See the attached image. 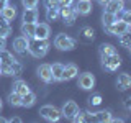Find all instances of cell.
<instances>
[{
  "label": "cell",
  "instance_id": "6da1fadb",
  "mask_svg": "<svg viewBox=\"0 0 131 123\" xmlns=\"http://www.w3.org/2000/svg\"><path fill=\"white\" fill-rule=\"evenodd\" d=\"M28 51L35 57H43L49 51V41L48 39H38V38H30L28 39Z\"/></svg>",
  "mask_w": 131,
  "mask_h": 123
},
{
  "label": "cell",
  "instance_id": "7a4b0ae2",
  "mask_svg": "<svg viewBox=\"0 0 131 123\" xmlns=\"http://www.w3.org/2000/svg\"><path fill=\"white\" fill-rule=\"evenodd\" d=\"M39 115L48 121H57L62 117V115H61V110L56 108V107H52V105H43L39 108Z\"/></svg>",
  "mask_w": 131,
  "mask_h": 123
},
{
  "label": "cell",
  "instance_id": "3957f363",
  "mask_svg": "<svg viewBox=\"0 0 131 123\" xmlns=\"http://www.w3.org/2000/svg\"><path fill=\"white\" fill-rule=\"evenodd\" d=\"M105 30L108 31L110 35H116V36H120V35H123V33H128V31H129V23H126V22H123V20L116 18L112 25L105 26Z\"/></svg>",
  "mask_w": 131,
  "mask_h": 123
},
{
  "label": "cell",
  "instance_id": "277c9868",
  "mask_svg": "<svg viewBox=\"0 0 131 123\" xmlns=\"http://www.w3.org/2000/svg\"><path fill=\"white\" fill-rule=\"evenodd\" d=\"M54 46L61 51H71L75 46V41L72 38H69L67 35H57L54 38Z\"/></svg>",
  "mask_w": 131,
  "mask_h": 123
},
{
  "label": "cell",
  "instance_id": "5b68a950",
  "mask_svg": "<svg viewBox=\"0 0 131 123\" xmlns=\"http://www.w3.org/2000/svg\"><path fill=\"white\" fill-rule=\"evenodd\" d=\"M102 64H103V67L106 71L112 72V71H116V69L120 67L121 59H120V56H118V53H113V54H110V56L102 57Z\"/></svg>",
  "mask_w": 131,
  "mask_h": 123
},
{
  "label": "cell",
  "instance_id": "8992f818",
  "mask_svg": "<svg viewBox=\"0 0 131 123\" xmlns=\"http://www.w3.org/2000/svg\"><path fill=\"white\" fill-rule=\"evenodd\" d=\"M79 87L84 90H92L95 87V77L90 72H84L79 76Z\"/></svg>",
  "mask_w": 131,
  "mask_h": 123
},
{
  "label": "cell",
  "instance_id": "52a82bcc",
  "mask_svg": "<svg viewBox=\"0 0 131 123\" xmlns=\"http://www.w3.org/2000/svg\"><path fill=\"white\" fill-rule=\"evenodd\" d=\"M49 35H51V28H49L48 23H36V26H35V36H33V38L48 39Z\"/></svg>",
  "mask_w": 131,
  "mask_h": 123
},
{
  "label": "cell",
  "instance_id": "ba28073f",
  "mask_svg": "<svg viewBox=\"0 0 131 123\" xmlns=\"http://www.w3.org/2000/svg\"><path fill=\"white\" fill-rule=\"evenodd\" d=\"M59 15L64 18V22L67 23V25H72L74 22H75V16H77L75 10H74L71 5H67V7H61V8H59Z\"/></svg>",
  "mask_w": 131,
  "mask_h": 123
},
{
  "label": "cell",
  "instance_id": "9c48e42d",
  "mask_svg": "<svg viewBox=\"0 0 131 123\" xmlns=\"http://www.w3.org/2000/svg\"><path fill=\"white\" fill-rule=\"evenodd\" d=\"M77 112H79V107H77V104L74 100H69V102H66V104H64L62 110H61V115L66 117V118H69V120H72V117Z\"/></svg>",
  "mask_w": 131,
  "mask_h": 123
},
{
  "label": "cell",
  "instance_id": "30bf717a",
  "mask_svg": "<svg viewBox=\"0 0 131 123\" xmlns=\"http://www.w3.org/2000/svg\"><path fill=\"white\" fill-rule=\"evenodd\" d=\"M74 10L77 15H89L92 12V0H79Z\"/></svg>",
  "mask_w": 131,
  "mask_h": 123
},
{
  "label": "cell",
  "instance_id": "8fae6325",
  "mask_svg": "<svg viewBox=\"0 0 131 123\" xmlns=\"http://www.w3.org/2000/svg\"><path fill=\"white\" fill-rule=\"evenodd\" d=\"M77 72H79V69H77V66L74 63H69L64 66L62 69V80H71L74 77L77 76Z\"/></svg>",
  "mask_w": 131,
  "mask_h": 123
},
{
  "label": "cell",
  "instance_id": "7c38bea8",
  "mask_svg": "<svg viewBox=\"0 0 131 123\" xmlns=\"http://www.w3.org/2000/svg\"><path fill=\"white\" fill-rule=\"evenodd\" d=\"M38 76L39 79L43 82H46V84H49V82L52 80V76H51V64H41L38 67Z\"/></svg>",
  "mask_w": 131,
  "mask_h": 123
},
{
  "label": "cell",
  "instance_id": "4fadbf2b",
  "mask_svg": "<svg viewBox=\"0 0 131 123\" xmlns=\"http://www.w3.org/2000/svg\"><path fill=\"white\" fill-rule=\"evenodd\" d=\"M123 8H125L123 0H110V2L105 5V12H110V13H113V15H118Z\"/></svg>",
  "mask_w": 131,
  "mask_h": 123
},
{
  "label": "cell",
  "instance_id": "5bb4252c",
  "mask_svg": "<svg viewBox=\"0 0 131 123\" xmlns=\"http://www.w3.org/2000/svg\"><path fill=\"white\" fill-rule=\"evenodd\" d=\"M116 85H118V89H120V90L129 89L131 87V77H129V74H126V72L120 74L118 79H116Z\"/></svg>",
  "mask_w": 131,
  "mask_h": 123
},
{
  "label": "cell",
  "instance_id": "9a60e30c",
  "mask_svg": "<svg viewBox=\"0 0 131 123\" xmlns=\"http://www.w3.org/2000/svg\"><path fill=\"white\" fill-rule=\"evenodd\" d=\"M13 49L16 53H25L28 49V38L25 36H18L13 39Z\"/></svg>",
  "mask_w": 131,
  "mask_h": 123
},
{
  "label": "cell",
  "instance_id": "2e32d148",
  "mask_svg": "<svg viewBox=\"0 0 131 123\" xmlns=\"http://www.w3.org/2000/svg\"><path fill=\"white\" fill-rule=\"evenodd\" d=\"M23 23H38V12H36V8H25Z\"/></svg>",
  "mask_w": 131,
  "mask_h": 123
},
{
  "label": "cell",
  "instance_id": "e0dca14e",
  "mask_svg": "<svg viewBox=\"0 0 131 123\" xmlns=\"http://www.w3.org/2000/svg\"><path fill=\"white\" fill-rule=\"evenodd\" d=\"M13 92L20 94V95H25V94L30 92V87H28V84H26L25 80L18 79V80H15V82H13Z\"/></svg>",
  "mask_w": 131,
  "mask_h": 123
},
{
  "label": "cell",
  "instance_id": "ac0fdd59",
  "mask_svg": "<svg viewBox=\"0 0 131 123\" xmlns=\"http://www.w3.org/2000/svg\"><path fill=\"white\" fill-rule=\"evenodd\" d=\"M62 69H64V64H61V63H54L51 66L52 80H62Z\"/></svg>",
  "mask_w": 131,
  "mask_h": 123
},
{
  "label": "cell",
  "instance_id": "d6986e66",
  "mask_svg": "<svg viewBox=\"0 0 131 123\" xmlns=\"http://www.w3.org/2000/svg\"><path fill=\"white\" fill-rule=\"evenodd\" d=\"M0 15H2L3 20H7V22H12V20L15 18V15H16V10H15V7H12V5H8V3H7L5 8L0 12Z\"/></svg>",
  "mask_w": 131,
  "mask_h": 123
},
{
  "label": "cell",
  "instance_id": "ffe728a7",
  "mask_svg": "<svg viewBox=\"0 0 131 123\" xmlns=\"http://www.w3.org/2000/svg\"><path fill=\"white\" fill-rule=\"evenodd\" d=\"M35 26H36V23H23L21 25V35L28 39L33 38L35 36Z\"/></svg>",
  "mask_w": 131,
  "mask_h": 123
},
{
  "label": "cell",
  "instance_id": "44dd1931",
  "mask_svg": "<svg viewBox=\"0 0 131 123\" xmlns=\"http://www.w3.org/2000/svg\"><path fill=\"white\" fill-rule=\"evenodd\" d=\"M35 102H36V95L31 92H28V94H25V95H21V107H33L35 105Z\"/></svg>",
  "mask_w": 131,
  "mask_h": 123
},
{
  "label": "cell",
  "instance_id": "7402d4cb",
  "mask_svg": "<svg viewBox=\"0 0 131 123\" xmlns=\"http://www.w3.org/2000/svg\"><path fill=\"white\" fill-rule=\"evenodd\" d=\"M12 35V26H10V23L7 22V20H0V36L2 38H8V36Z\"/></svg>",
  "mask_w": 131,
  "mask_h": 123
},
{
  "label": "cell",
  "instance_id": "603a6c76",
  "mask_svg": "<svg viewBox=\"0 0 131 123\" xmlns=\"http://www.w3.org/2000/svg\"><path fill=\"white\" fill-rule=\"evenodd\" d=\"M112 120H113V118H112L110 110H102V112H97L95 113V121L103 123V121H112Z\"/></svg>",
  "mask_w": 131,
  "mask_h": 123
},
{
  "label": "cell",
  "instance_id": "cb8c5ba5",
  "mask_svg": "<svg viewBox=\"0 0 131 123\" xmlns=\"http://www.w3.org/2000/svg\"><path fill=\"white\" fill-rule=\"evenodd\" d=\"M15 57L13 54H10L8 51H5V49H0V63H3V64H13L15 63Z\"/></svg>",
  "mask_w": 131,
  "mask_h": 123
},
{
  "label": "cell",
  "instance_id": "d4e9b609",
  "mask_svg": "<svg viewBox=\"0 0 131 123\" xmlns=\"http://www.w3.org/2000/svg\"><path fill=\"white\" fill-rule=\"evenodd\" d=\"M113 53H116V49H115L113 44L105 43V44H102V46H100V56L102 57H103V56H110V54H113Z\"/></svg>",
  "mask_w": 131,
  "mask_h": 123
},
{
  "label": "cell",
  "instance_id": "484cf974",
  "mask_svg": "<svg viewBox=\"0 0 131 123\" xmlns=\"http://www.w3.org/2000/svg\"><path fill=\"white\" fill-rule=\"evenodd\" d=\"M8 104L12 107H21V95L16 94V92H12L8 95Z\"/></svg>",
  "mask_w": 131,
  "mask_h": 123
},
{
  "label": "cell",
  "instance_id": "4316f807",
  "mask_svg": "<svg viewBox=\"0 0 131 123\" xmlns=\"http://www.w3.org/2000/svg\"><path fill=\"white\" fill-rule=\"evenodd\" d=\"M46 18L48 22H54L59 18V8H46Z\"/></svg>",
  "mask_w": 131,
  "mask_h": 123
},
{
  "label": "cell",
  "instance_id": "83f0119b",
  "mask_svg": "<svg viewBox=\"0 0 131 123\" xmlns=\"http://www.w3.org/2000/svg\"><path fill=\"white\" fill-rule=\"evenodd\" d=\"M115 20H116V15L110 13V12H105L103 16H102V22H103V26H108V25H112Z\"/></svg>",
  "mask_w": 131,
  "mask_h": 123
},
{
  "label": "cell",
  "instance_id": "f1b7e54d",
  "mask_svg": "<svg viewBox=\"0 0 131 123\" xmlns=\"http://www.w3.org/2000/svg\"><path fill=\"white\" fill-rule=\"evenodd\" d=\"M120 43L123 44V48L129 49V46H131V41H129V35H128V33H123V35H120Z\"/></svg>",
  "mask_w": 131,
  "mask_h": 123
},
{
  "label": "cell",
  "instance_id": "f546056e",
  "mask_svg": "<svg viewBox=\"0 0 131 123\" xmlns=\"http://www.w3.org/2000/svg\"><path fill=\"white\" fill-rule=\"evenodd\" d=\"M82 35H84L87 39H93L95 33H93V30H92L90 26H84V28H82Z\"/></svg>",
  "mask_w": 131,
  "mask_h": 123
},
{
  "label": "cell",
  "instance_id": "4dcf8cb0",
  "mask_svg": "<svg viewBox=\"0 0 131 123\" xmlns=\"http://www.w3.org/2000/svg\"><path fill=\"white\" fill-rule=\"evenodd\" d=\"M44 7L46 8H61L59 0H44Z\"/></svg>",
  "mask_w": 131,
  "mask_h": 123
},
{
  "label": "cell",
  "instance_id": "1f68e13d",
  "mask_svg": "<svg viewBox=\"0 0 131 123\" xmlns=\"http://www.w3.org/2000/svg\"><path fill=\"white\" fill-rule=\"evenodd\" d=\"M120 13H121V18H120V20H123V22H126V23L131 22V13H129L128 10H125V8H123Z\"/></svg>",
  "mask_w": 131,
  "mask_h": 123
},
{
  "label": "cell",
  "instance_id": "d6a6232c",
  "mask_svg": "<svg viewBox=\"0 0 131 123\" xmlns=\"http://www.w3.org/2000/svg\"><path fill=\"white\" fill-rule=\"evenodd\" d=\"M25 8H36V5H38V0H21Z\"/></svg>",
  "mask_w": 131,
  "mask_h": 123
},
{
  "label": "cell",
  "instance_id": "836d02e7",
  "mask_svg": "<svg viewBox=\"0 0 131 123\" xmlns=\"http://www.w3.org/2000/svg\"><path fill=\"white\" fill-rule=\"evenodd\" d=\"M82 117H84V121H95V113L82 112Z\"/></svg>",
  "mask_w": 131,
  "mask_h": 123
},
{
  "label": "cell",
  "instance_id": "e575fe53",
  "mask_svg": "<svg viewBox=\"0 0 131 123\" xmlns=\"http://www.w3.org/2000/svg\"><path fill=\"white\" fill-rule=\"evenodd\" d=\"M102 104V95H93V97H90V105H100Z\"/></svg>",
  "mask_w": 131,
  "mask_h": 123
},
{
  "label": "cell",
  "instance_id": "d590c367",
  "mask_svg": "<svg viewBox=\"0 0 131 123\" xmlns=\"http://www.w3.org/2000/svg\"><path fill=\"white\" fill-rule=\"evenodd\" d=\"M72 2H74V0H59L61 7H67V5H72Z\"/></svg>",
  "mask_w": 131,
  "mask_h": 123
},
{
  "label": "cell",
  "instance_id": "8d00e7d4",
  "mask_svg": "<svg viewBox=\"0 0 131 123\" xmlns=\"http://www.w3.org/2000/svg\"><path fill=\"white\" fill-rule=\"evenodd\" d=\"M5 46H7L5 38H2V36H0V49H5Z\"/></svg>",
  "mask_w": 131,
  "mask_h": 123
},
{
  "label": "cell",
  "instance_id": "74e56055",
  "mask_svg": "<svg viewBox=\"0 0 131 123\" xmlns=\"http://www.w3.org/2000/svg\"><path fill=\"white\" fill-rule=\"evenodd\" d=\"M8 121H12V123H20V121H21V118H18V117H13V118H10Z\"/></svg>",
  "mask_w": 131,
  "mask_h": 123
},
{
  "label": "cell",
  "instance_id": "f35d334b",
  "mask_svg": "<svg viewBox=\"0 0 131 123\" xmlns=\"http://www.w3.org/2000/svg\"><path fill=\"white\" fill-rule=\"evenodd\" d=\"M7 3H8L7 0H0V12H2L3 8H5V5H7Z\"/></svg>",
  "mask_w": 131,
  "mask_h": 123
},
{
  "label": "cell",
  "instance_id": "ab89813d",
  "mask_svg": "<svg viewBox=\"0 0 131 123\" xmlns=\"http://www.w3.org/2000/svg\"><path fill=\"white\" fill-rule=\"evenodd\" d=\"M97 2H98V3H100V5H106V3H108V2H110V0H97Z\"/></svg>",
  "mask_w": 131,
  "mask_h": 123
},
{
  "label": "cell",
  "instance_id": "60d3db41",
  "mask_svg": "<svg viewBox=\"0 0 131 123\" xmlns=\"http://www.w3.org/2000/svg\"><path fill=\"white\" fill-rule=\"evenodd\" d=\"M8 120H5V118H2V117H0V123H7Z\"/></svg>",
  "mask_w": 131,
  "mask_h": 123
},
{
  "label": "cell",
  "instance_id": "b9f144b4",
  "mask_svg": "<svg viewBox=\"0 0 131 123\" xmlns=\"http://www.w3.org/2000/svg\"><path fill=\"white\" fill-rule=\"evenodd\" d=\"M0 110H2V100H0Z\"/></svg>",
  "mask_w": 131,
  "mask_h": 123
},
{
  "label": "cell",
  "instance_id": "7bdbcfd3",
  "mask_svg": "<svg viewBox=\"0 0 131 123\" xmlns=\"http://www.w3.org/2000/svg\"><path fill=\"white\" fill-rule=\"evenodd\" d=\"M7 2H8V0H7Z\"/></svg>",
  "mask_w": 131,
  "mask_h": 123
}]
</instances>
